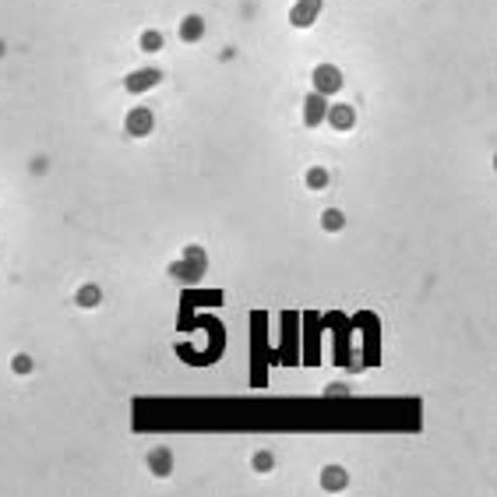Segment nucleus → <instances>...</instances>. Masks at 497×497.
<instances>
[{
	"label": "nucleus",
	"mask_w": 497,
	"mask_h": 497,
	"mask_svg": "<svg viewBox=\"0 0 497 497\" xmlns=\"http://www.w3.org/2000/svg\"><path fill=\"white\" fill-rule=\"evenodd\" d=\"M205 269H208L205 251H201V247H187L183 258L169 265V276H173V279H180V283H198V279L205 276Z\"/></svg>",
	"instance_id": "nucleus-1"
},
{
	"label": "nucleus",
	"mask_w": 497,
	"mask_h": 497,
	"mask_svg": "<svg viewBox=\"0 0 497 497\" xmlns=\"http://www.w3.org/2000/svg\"><path fill=\"white\" fill-rule=\"evenodd\" d=\"M311 85H314V92H321V96H335V92L342 89V71H339L335 64H318L314 75H311Z\"/></svg>",
	"instance_id": "nucleus-2"
},
{
	"label": "nucleus",
	"mask_w": 497,
	"mask_h": 497,
	"mask_svg": "<svg viewBox=\"0 0 497 497\" xmlns=\"http://www.w3.org/2000/svg\"><path fill=\"white\" fill-rule=\"evenodd\" d=\"M159 82H162V71H159V67H138V71H131V75L124 78V89H127L131 96H141V92H152Z\"/></svg>",
	"instance_id": "nucleus-3"
},
{
	"label": "nucleus",
	"mask_w": 497,
	"mask_h": 497,
	"mask_svg": "<svg viewBox=\"0 0 497 497\" xmlns=\"http://www.w3.org/2000/svg\"><path fill=\"white\" fill-rule=\"evenodd\" d=\"M152 127H155V117H152L148 106H134V110H127V117H124V131H127L131 138H148Z\"/></svg>",
	"instance_id": "nucleus-4"
},
{
	"label": "nucleus",
	"mask_w": 497,
	"mask_h": 497,
	"mask_svg": "<svg viewBox=\"0 0 497 497\" xmlns=\"http://www.w3.org/2000/svg\"><path fill=\"white\" fill-rule=\"evenodd\" d=\"M321 15V0H297L293 11H290V25L293 29H311Z\"/></svg>",
	"instance_id": "nucleus-5"
},
{
	"label": "nucleus",
	"mask_w": 497,
	"mask_h": 497,
	"mask_svg": "<svg viewBox=\"0 0 497 497\" xmlns=\"http://www.w3.org/2000/svg\"><path fill=\"white\" fill-rule=\"evenodd\" d=\"M325 117H328V96L311 92V96L304 99V124H307V127H318V124H325Z\"/></svg>",
	"instance_id": "nucleus-6"
},
{
	"label": "nucleus",
	"mask_w": 497,
	"mask_h": 497,
	"mask_svg": "<svg viewBox=\"0 0 497 497\" xmlns=\"http://www.w3.org/2000/svg\"><path fill=\"white\" fill-rule=\"evenodd\" d=\"M325 124H332L335 131H353L356 127V110L353 106H346V103H328V117H325Z\"/></svg>",
	"instance_id": "nucleus-7"
},
{
	"label": "nucleus",
	"mask_w": 497,
	"mask_h": 497,
	"mask_svg": "<svg viewBox=\"0 0 497 497\" xmlns=\"http://www.w3.org/2000/svg\"><path fill=\"white\" fill-rule=\"evenodd\" d=\"M148 472H152V476H169V472H173V455H169V448H152V451H148Z\"/></svg>",
	"instance_id": "nucleus-8"
},
{
	"label": "nucleus",
	"mask_w": 497,
	"mask_h": 497,
	"mask_svg": "<svg viewBox=\"0 0 497 497\" xmlns=\"http://www.w3.org/2000/svg\"><path fill=\"white\" fill-rule=\"evenodd\" d=\"M205 36V18L201 15H187L183 22H180V39L183 43H198Z\"/></svg>",
	"instance_id": "nucleus-9"
},
{
	"label": "nucleus",
	"mask_w": 497,
	"mask_h": 497,
	"mask_svg": "<svg viewBox=\"0 0 497 497\" xmlns=\"http://www.w3.org/2000/svg\"><path fill=\"white\" fill-rule=\"evenodd\" d=\"M346 483H349V476H346L342 465H325V469H321V486H325V490L335 493V490H342Z\"/></svg>",
	"instance_id": "nucleus-10"
},
{
	"label": "nucleus",
	"mask_w": 497,
	"mask_h": 497,
	"mask_svg": "<svg viewBox=\"0 0 497 497\" xmlns=\"http://www.w3.org/2000/svg\"><path fill=\"white\" fill-rule=\"evenodd\" d=\"M75 300H78V307H85V311H92V307H99V300H103V293H99V286H92V283H85L78 293H75Z\"/></svg>",
	"instance_id": "nucleus-11"
},
{
	"label": "nucleus",
	"mask_w": 497,
	"mask_h": 497,
	"mask_svg": "<svg viewBox=\"0 0 497 497\" xmlns=\"http://www.w3.org/2000/svg\"><path fill=\"white\" fill-rule=\"evenodd\" d=\"M328 180H332V176H328L325 166H311V169H307V187H311V191H325Z\"/></svg>",
	"instance_id": "nucleus-12"
},
{
	"label": "nucleus",
	"mask_w": 497,
	"mask_h": 497,
	"mask_svg": "<svg viewBox=\"0 0 497 497\" xmlns=\"http://www.w3.org/2000/svg\"><path fill=\"white\" fill-rule=\"evenodd\" d=\"M138 43H141V50H145V53H159V50H162V32H155V29H145Z\"/></svg>",
	"instance_id": "nucleus-13"
},
{
	"label": "nucleus",
	"mask_w": 497,
	"mask_h": 497,
	"mask_svg": "<svg viewBox=\"0 0 497 497\" xmlns=\"http://www.w3.org/2000/svg\"><path fill=\"white\" fill-rule=\"evenodd\" d=\"M321 226H325L328 233H342V226H346V215H342L339 208H328V212L321 215Z\"/></svg>",
	"instance_id": "nucleus-14"
},
{
	"label": "nucleus",
	"mask_w": 497,
	"mask_h": 497,
	"mask_svg": "<svg viewBox=\"0 0 497 497\" xmlns=\"http://www.w3.org/2000/svg\"><path fill=\"white\" fill-rule=\"evenodd\" d=\"M11 370H15V374H22V377H25V374H32V356L18 353V356L11 360Z\"/></svg>",
	"instance_id": "nucleus-15"
},
{
	"label": "nucleus",
	"mask_w": 497,
	"mask_h": 497,
	"mask_svg": "<svg viewBox=\"0 0 497 497\" xmlns=\"http://www.w3.org/2000/svg\"><path fill=\"white\" fill-rule=\"evenodd\" d=\"M272 465H276V455H272V451H258V455H254V469H258V472H269Z\"/></svg>",
	"instance_id": "nucleus-16"
},
{
	"label": "nucleus",
	"mask_w": 497,
	"mask_h": 497,
	"mask_svg": "<svg viewBox=\"0 0 497 497\" xmlns=\"http://www.w3.org/2000/svg\"><path fill=\"white\" fill-rule=\"evenodd\" d=\"M328 395H346V385H328Z\"/></svg>",
	"instance_id": "nucleus-17"
},
{
	"label": "nucleus",
	"mask_w": 497,
	"mask_h": 497,
	"mask_svg": "<svg viewBox=\"0 0 497 497\" xmlns=\"http://www.w3.org/2000/svg\"><path fill=\"white\" fill-rule=\"evenodd\" d=\"M0 57H4V43H0Z\"/></svg>",
	"instance_id": "nucleus-18"
}]
</instances>
